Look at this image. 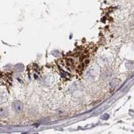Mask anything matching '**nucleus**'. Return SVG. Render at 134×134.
<instances>
[{"mask_svg":"<svg viewBox=\"0 0 134 134\" xmlns=\"http://www.w3.org/2000/svg\"><path fill=\"white\" fill-rule=\"evenodd\" d=\"M12 109H13V111H15V112L19 113L22 111V109H23V105H22V103H21L20 101H14V102L12 103Z\"/></svg>","mask_w":134,"mask_h":134,"instance_id":"obj_1","label":"nucleus"},{"mask_svg":"<svg viewBox=\"0 0 134 134\" xmlns=\"http://www.w3.org/2000/svg\"><path fill=\"white\" fill-rule=\"evenodd\" d=\"M7 115V110L5 108L0 109V117H5Z\"/></svg>","mask_w":134,"mask_h":134,"instance_id":"obj_2","label":"nucleus"}]
</instances>
